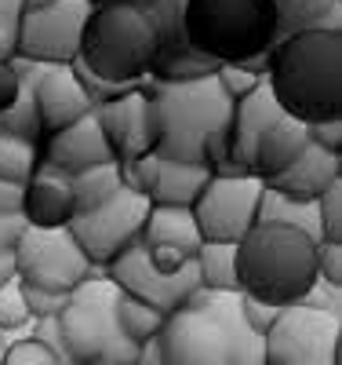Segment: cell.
I'll use <instances>...</instances> for the list:
<instances>
[{
  "label": "cell",
  "mask_w": 342,
  "mask_h": 365,
  "mask_svg": "<svg viewBox=\"0 0 342 365\" xmlns=\"http://www.w3.org/2000/svg\"><path fill=\"white\" fill-rule=\"evenodd\" d=\"M157 161H161L157 154H146V158H139V161L117 165V168H120V187L132 190V194L149 197V187H153V179H157Z\"/></svg>",
  "instance_id": "31"
},
{
  "label": "cell",
  "mask_w": 342,
  "mask_h": 365,
  "mask_svg": "<svg viewBox=\"0 0 342 365\" xmlns=\"http://www.w3.org/2000/svg\"><path fill=\"white\" fill-rule=\"evenodd\" d=\"M317 278V245L277 223H255L237 241V292L269 307H292Z\"/></svg>",
  "instance_id": "5"
},
{
  "label": "cell",
  "mask_w": 342,
  "mask_h": 365,
  "mask_svg": "<svg viewBox=\"0 0 342 365\" xmlns=\"http://www.w3.org/2000/svg\"><path fill=\"white\" fill-rule=\"evenodd\" d=\"M18 15H22V0H0V63H11L15 58Z\"/></svg>",
  "instance_id": "35"
},
{
  "label": "cell",
  "mask_w": 342,
  "mask_h": 365,
  "mask_svg": "<svg viewBox=\"0 0 342 365\" xmlns=\"http://www.w3.org/2000/svg\"><path fill=\"white\" fill-rule=\"evenodd\" d=\"M26 220L22 216H0V252H15V245L26 234Z\"/></svg>",
  "instance_id": "41"
},
{
  "label": "cell",
  "mask_w": 342,
  "mask_h": 365,
  "mask_svg": "<svg viewBox=\"0 0 342 365\" xmlns=\"http://www.w3.org/2000/svg\"><path fill=\"white\" fill-rule=\"evenodd\" d=\"M142 245L146 249H178L186 256H197V249L204 245V237L197 230L193 208H161L153 205L146 227H142Z\"/></svg>",
  "instance_id": "22"
},
{
  "label": "cell",
  "mask_w": 342,
  "mask_h": 365,
  "mask_svg": "<svg viewBox=\"0 0 342 365\" xmlns=\"http://www.w3.org/2000/svg\"><path fill=\"white\" fill-rule=\"evenodd\" d=\"M73 216H77L73 179L41 161L22 190V220L37 230H62L73 223Z\"/></svg>",
  "instance_id": "16"
},
{
  "label": "cell",
  "mask_w": 342,
  "mask_h": 365,
  "mask_svg": "<svg viewBox=\"0 0 342 365\" xmlns=\"http://www.w3.org/2000/svg\"><path fill=\"white\" fill-rule=\"evenodd\" d=\"M240 314H244L247 329H252L255 336L262 340L266 332H269V325L277 322V314H281V307H269V303H259V299H247V296H240Z\"/></svg>",
  "instance_id": "38"
},
{
  "label": "cell",
  "mask_w": 342,
  "mask_h": 365,
  "mask_svg": "<svg viewBox=\"0 0 342 365\" xmlns=\"http://www.w3.org/2000/svg\"><path fill=\"white\" fill-rule=\"evenodd\" d=\"M146 91L161 117V143L157 158L164 161H190L201 165L204 139L230 128L233 103L226 99V91L219 81L197 77V81H146Z\"/></svg>",
  "instance_id": "6"
},
{
  "label": "cell",
  "mask_w": 342,
  "mask_h": 365,
  "mask_svg": "<svg viewBox=\"0 0 342 365\" xmlns=\"http://www.w3.org/2000/svg\"><path fill=\"white\" fill-rule=\"evenodd\" d=\"M306 139H309V146H321V150H328V154L342 158V117L306 125Z\"/></svg>",
  "instance_id": "37"
},
{
  "label": "cell",
  "mask_w": 342,
  "mask_h": 365,
  "mask_svg": "<svg viewBox=\"0 0 342 365\" xmlns=\"http://www.w3.org/2000/svg\"><path fill=\"white\" fill-rule=\"evenodd\" d=\"M0 365H58V361H55V354H51L44 344H37L33 336H18V340H11V344L4 347V354H0Z\"/></svg>",
  "instance_id": "34"
},
{
  "label": "cell",
  "mask_w": 342,
  "mask_h": 365,
  "mask_svg": "<svg viewBox=\"0 0 342 365\" xmlns=\"http://www.w3.org/2000/svg\"><path fill=\"white\" fill-rule=\"evenodd\" d=\"M215 81H219V88L226 91L230 103H240V99H247L259 88L262 73L247 70V66H219V70H215Z\"/></svg>",
  "instance_id": "32"
},
{
  "label": "cell",
  "mask_w": 342,
  "mask_h": 365,
  "mask_svg": "<svg viewBox=\"0 0 342 365\" xmlns=\"http://www.w3.org/2000/svg\"><path fill=\"white\" fill-rule=\"evenodd\" d=\"M161 0H95L84 22L80 63L113 84H142L161 51Z\"/></svg>",
  "instance_id": "3"
},
{
  "label": "cell",
  "mask_w": 342,
  "mask_h": 365,
  "mask_svg": "<svg viewBox=\"0 0 342 365\" xmlns=\"http://www.w3.org/2000/svg\"><path fill=\"white\" fill-rule=\"evenodd\" d=\"M18 88H22V63L18 58L0 63V113L11 110V103L18 99Z\"/></svg>",
  "instance_id": "40"
},
{
  "label": "cell",
  "mask_w": 342,
  "mask_h": 365,
  "mask_svg": "<svg viewBox=\"0 0 342 365\" xmlns=\"http://www.w3.org/2000/svg\"><path fill=\"white\" fill-rule=\"evenodd\" d=\"M306 125L302 120H292V117H281L273 128L262 132L259 146H255V165H252V175L262 182H273L277 175H284L302 154H306Z\"/></svg>",
  "instance_id": "20"
},
{
  "label": "cell",
  "mask_w": 342,
  "mask_h": 365,
  "mask_svg": "<svg viewBox=\"0 0 342 365\" xmlns=\"http://www.w3.org/2000/svg\"><path fill=\"white\" fill-rule=\"evenodd\" d=\"M117 322H120V332H124V336H128L135 347L153 344V340L161 336V329H164V314H161V311H153V307H146V303L124 296V292H120V299H117Z\"/></svg>",
  "instance_id": "28"
},
{
  "label": "cell",
  "mask_w": 342,
  "mask_h": 365,
  "mask_svg": "<svg viewBox=\"0 0 342 365\" xmlns=\"http://www.w3.org/2000/svg\"><path fill=\"white\" fill-rule=\"evenodd\" d=\"M41 158L58 168V172H66V175H77V172H87V168H99V165H109L113 161V150L99 128V120H95V110H91L87 117H80L77 125L70 128H62L58 135L44 139L41 143Z\"/></svg>",
  "instance_id": "18"
},
{
  "label": "cell",
  "mask_w": 342,
  "mask_h": 365,
  "mask_svg": "<svg viewBox=\"0 0 342 365\" xmlns=\"http://www.w3.org/2000/svg\"><path fill=\"white\" fill-rule=\"evenodd\" d=\"M33 99H37V120H41L44 139L58 135L62 128L77 125L80 117H87L91 110H95L91 99L84 96L73 66H37Z\"/></svg>",
  "instance_id": "15"
},
{
  "label": "cell",
  "mask_w": 342,
  "mask_h": 365,
  "mask_svg": "<svg viewBox=\"0 0 342 365\" xmlns=\"http://www.w3.org/2000/svg\"><path fill=\"white\" fill-rule=\"evenodd\" d=\"M281 117H288V113L277 106L266 77L259 81V88H255L247 99L233 103V117H230V165H233L240 175H252L255 146H259L262 132L273 128Z\"/></svg>",
  "instance_id": "17"
},
{
  "label": "cell",
  "mask_w": 342,
  "mask_h": 365,
  "mask_svg": "<svg viewBox=\"0 0 342 365\" xmlns=\"http://www.w3.org/2000/svg\"><path fill=\"white\" fill-rule=\"evenodd\" d=\"M157 354L161 365H262V340L240 314V292L197 289L164 318Z\"/></svg>",
  "instance_id": "1"
},
{
  "label": "cell",
  "mask_w": 342,
  "mask_h": 365,
  "mask_svg": "<svg viewBox=\"0 0 342 365\" xmlns=\"http://www.w3.org/2000/svg\"><path fill=\"white\" fill-rule=\"evenodd\" d=\"M120 289L106 278H87L70 292V303L58 318L62 340L73 365H135L139 347L120 332L117 322Z\"/></svg>",
  "instance_id": "7"
},
{
  "label": "cell",
  "mask_w": 342,
  "mask_h": 365,
  "mask_svg": "<svg viewBox=\"0 0 342 365\" xmlns=\"http://www.w3.org/2000/svg\"><path fill=\"white\" fill-rule=\"evenodd\" d=\"M106 274H109V282L124 296H132V299L146 303V307L161 311L164 318L175 314L178 307H186V303L193 299V292L201 289V278H197V267L193 263L186 267V270H178V274H164V270H157V267L149 263L142 241H135L132 249H124L106 267Z\"/></svg>",
  "instance_id": "13"
},
{
  "label": "cell",
  "mask_w": 342,
  "mask_h": 365,
  "mask_svg": "<svg viewBox=\"0 0 342 365\" xmlns=\"http://www.w3.org/2000/svg\"><path fill=\"white\" fill-rule=\"evenodd\" d=\"M22 190L15 182H0V216H22Z\"/></svg>",
  "instance_id": "42"
},
{
  "label": "cell",
  "mask_w": 342,
  "mask_h": 365,
  "mask_svg": "<svg viewBox=\"0 0 342 365\" xmlns=\"http://www.w3.org/2000/svg\"><path fill=\"white\" fill-rule=\"evenodd\" d=\"M262 182L255 175H211L193 205V220L204 241L237 245L255 227Z\"/></svg>",
  "instance_id": "12"
},
{
  "label": "cell",
  "mask_w": 342,
  "mask_h": 365,
  "mask_svg": "<svg viewBox=\"0 0 342 365\" xmlns=\"http://www.w3.org/2000/svg\"><path fill=\"white\" fill-rule=\"evenodd\" d=\"M338 179H342V158L328 154V150H321V146H306V154L284 175L266 182V187L284 194V197H295V201H317L328 187H335Z\"/></svg>",
  "instance_id": "19"
},
{
  "label": "cell",
  "mask_w": 342,
  "mask_h": 365,
  "mask_svg": "<svg viewBox=\"0 0 342 365\" xmlns=\"http://www.w3.org/2000/svg\"><path fill=\"white\" fill-rule=\"evenodd\" d=\"M317 216H321V237L342 245V179L317 197Z\"/></svg>",
  "instance_id": "30"
},
{
  "label": "cell",
  "mask_w": 342,
  "mask_h": 365,
  "mask_svg": "<svg viewBox=\"0 0 342 365\" xmlns=\"http://www.w3.org/2000/svg\"><path fill=\"white\" fill-rule=\"evenodd\" d=\"M91 4L95 0H22L15 55L37 66H70L80 55Z\"/></svg>",
  "instance_id": "8"
},
{
  "label": "cell",
  "mask_w": 342,
  "mask_h": 365,
  "mask_svg": "<svg viewBox=\"0 0 342 365\" xmlns=\"http://www.w3.org/2000/svg\"><path fill=\"white\" fill-rule=\"evenodd\" d=\"M211 172L204 165H190V161H157V179L149 187V205L161 208H193L197 197L204 194Z\"/></svg>",
  "instance_id": "21"
},
{
  "label": "cell",
  "mask_w": 342,
  "mask_h": 365,
  "mask_svg": "<svg viewBox=\"0 0 342 365\" xmlns=\"http://www.w3.org/2000/svg\"><path fill=\"white\" fill-rule=\"evenodd\" d=\"M255 223H277V227H292L299 234H306L314 245H321V216H317V201H295V197H284L269 187H262V197H259V216Z\"/></svg>",
  "instance_id": "24"
},
{
  "label": "cell",
  "mask_w": 342,
  "mask_h": 365,
  "mask_svg": "<svg viewBox=\"0 0 342 365\" xmlns=\"http://www.w3.org/2000/svg\"><path fill=\"white\" fill-rule=\"evenodd\" d=\"M41 146L18 139V135H4L0 132V182H15V187H26L29 175L41 165Z\"/></svg>",
  "instance_id": "27"
},
{
  "label": "cell",
  "mask_w": 342,
  "mask_h": 365,
  "mask_svg": "<svg viewBox=\"0 0 342 365\" xmlns=\"http://www.w3.org/2000/svg\"><path fill=\"white\" fill-rule=\"evenodd\" d=\"M149 208H153L149 197L120 187L95 212L73 216V223L66 230L73 234V241L80 245V252L87 256L91 267H109L124 249H132L135 241H142V227H146Z\"/></svg>",
  "instance_id": "10"
},
{
  "label": "cell",
  "mask_w": 342,
  "mask_h": 365,
  "mask_svg": "<svg viewBox=\"0 0 342 365\" xmlns=\"http://www.w3.org/2000/svg\"><path fill=\"white\" fill-rule=\"evenodd\" d=\"M201 289L211 292H237V245H219V241H204L193 256Z\"/></svg>",
  "instance_id": "25"
},
{
  "label": "cell",
  "mask_w": 342,
  "mask_h": 365,
  "mask_svg": "<svg viewBox=\"0 0 342 365\" xmlns=\"http://www.w3.org/2000/svg\"><path fill=\"white\" fill-rule=\"evenodd\" d=\"M70 179H73L77 216H84V212H95L99 205H106V201L120 190V168H117V161L99 165V168H87V172H77V175H70Z\"/></svg>",
  "instance_id": "26"
},
{
  "label": "cell",
  "mask_w": 342,
  "mask_h": 365,
  "mask_svg": "<svg viewBox=\"0 0 342 365\" xmlns=\"http://www.w3.org/2000/svg\"><path fill=\"white\" fill-rule=\"evenodd\" d=\"M317 278L328 285H342V245L338 241H321L317 245Z\"/></svg>",
  "instance_id": "39"
},
{
  "label": "cell",
  "mask_w": 342,
  "mask_h": 365,
  "mask_svg": "<svg viewBox=\"0 0 342 365\" xmlns=\"http://www.w3.org/2000/svg\"><path fill=\"white\" fill-rule=\"evenodd\" d=\"M15 267L18 282L44 292H73L80 282H87L91 263L73 241V234L62 230H37L26 227L22 241L15 245Z\"/></svg>",
  "instance_id": "11"
},
{
  "label": "cell",
  "mask_w": 342,
  "mask_h": 365,
  "mask_svg": "<svg viewBox=\"0 0 342 365\" xmlns=\"http://www.w3.org/2000/svg\"><path fill=\"white\" fill-rule=\"evenodd\" d=\"M182 34L215 66H247L266 77V55L277 44L273 0H186Z\"/></svg>",
  "instance_id": "4"
},
{
  "label": "cell",
  "mask_w": 342,
  "mask_h": 365,
  "mask_svg": "<svg viewBox=\"0 0 342 365\" xmlns=\"http://www.w3.org/2000/svg\"><path fill=\"white\" fill-rule=\"evenodd\" d=\"M11 282H18V267H15V252H0V289H8Z\"/></svg>",
  "instance_id": "43"
},
{
  "label": "cell",
  "mask_w": 342,
  "mask_h": 365,
  "mask_svg": "<svg viewBox=\"0 0 342 365\" xmlns=\"http://www.w3.org/2000/svg\"><path fill=\"white\" fill-rule=\"evenodd\" d=\"M0 332L8 340L29 336V311L22 299V282H11L8 289H0Z\"/></svg>",
  "instance_id": "29"
},
{
  "label": "cell",
  "mask_w": 342,
  "mask_h": 365,
  "mask_svg": "<svg viewBox=\"0 0 342 365\" xmlns=\"http://www.w3.org/2000/svg\"><path fill=\"white\" fill-rule=\"evenodd\" d=\"M309 311H324V314H342V285H328L321 278H314V285L306 289V296L299 299Z\"/></svg>",
  "instance_id": "36"
},
{
  "label": "cell",
  "mask_w": 342,
  "mask_h": 365,
  "mask_svg": "<svg viewBox=\"0 0 342 365\" xmlns=\"http://www.w3.org/2000/svg\"><path fill=\"white\" fill-rule=\"evenodd\" d=\"M273 8H277V41L306 34V29L342 34V0H273Z\"/></svg>",
  "instance_id": "23"
},
{
  "label": "cell",
  "mask_w": 342,
  "mask_h": 365,
  "mask_svg": "<svg viewBox=\"0 0 342 365\" xmlns=\"http://www.w3.org/2000/svg\"><path fill=\"white\" fill-rule=\"evenodd\" d=\"M266 84L292 120L342 117V34L306 29L277 41L266 55Z\"/></svg>",
  "instance_id": "2"
},
{
  "label": "cell",
  "mask_w": 342,
  "mask_h": 365,
  "mask_svg": "<svg viewBox=\"0 0 342 365\" xmlns=\"http://www.w3.org/2000/svg\"><path fill=\"white\" fill-rule=\"evenodd\" d=\"M95 120L113 150V161H139L146 154H157V143H161V117L157 106H153L146 84L132 96H124L117 103L95 106Z\"/></svg>",
  "instance_id": "14"
},
{
  "label": "cell",
  "mask_w": 342,
  "mask_h": 365,
  "mask_svg": "<svg viewBox=\"0 0 342 365\" xmlns=\"http://www.w3.org/2000/svg\"><path fill=\"white\" fill-rule=\"evenodd\" d=\"M22 299H26L29 322H44V318H62V311L70 303V292H44V289L22 285Z\"/></svg>",
  "instance_id": "33"
},
{
  "label": "cell",
  "mask_w": 342,
  "mask_h": 365,
  "mask_svg": "<svg viewBox=\"0 0 342 365\" xmlns=\"http://www.w3.org/2000/svg\"><path fill=\"white\" fill-rule=\"evenodd\" d=\"M262 365H342V314L281 307L262 336Z\"/></svg>",
  "instance_id": "9"
}]
</instances>
